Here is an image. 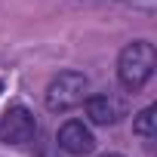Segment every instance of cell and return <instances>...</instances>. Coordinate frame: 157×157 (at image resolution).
Returning <instances> with one entry per match:
<instances>
[{"mask_svg":"<svg viewBox=\"0 0 157 157\" xmlns=\"http://www.w3.org/2000/svg\"><path fill=\"white\" fill-rule=\"evenodd\" d=\"M157 68V52L148 40H132L120 49L117 59V80L126 93H139Z\"/></svg>","mask_w":157,"mask_h":157,"instance_id":"1","label":"cell"},{"mask_svg":"<svg viewBox=\"0 0 157 157\" xmlns=\"http://www.w3.org/2000/svg\"><path fill=\"white\" fill-rule=\"evenodd\" d=\"M86 90H90L86 74H80V71H59L49 80V86H46V108L52 114H65V111H71L77 105H83Z\"/></svg>","mask_w":157,"mask_h":157,"instance_id":"2","label":"cell"},{"mask_svg":"<svg viewBox=\"0 0 157 157\" xmlns=\"http://www.w3.org/2000/svg\"><path fill=\"white\" fill-rule=\"evenodd\" d=\"M37 136V120L25 105L10 108L3 117H0V142L6 145H25Z\"/></svg>","mask_w":157,"mask_h":157,"instance_id":"3","label":"cell"},{"mask_svg":"<svg viewBox=\"0 0 157 157\" xmlns=\"http://www.w3.org/2000/svg\"><path fill=\"white\" fill-rule=\"evenodd\" d=\"M56 139H59V148L65 154H71V157H83V154H90L96 148V139H93V132H90V126L83 120H65L59 126Z\"/></svg>","mask_w":157,"mask_h":157,"instance_id":"4","label":"cell"},{"mask_svg":"<svg viewBox=\"0 0 157 157\" xmlns=\"http://www.w3.org/2000/svg\"><path fill=\"white\" fill-rule=\"evenodd\" d=\"M83 105H86V117L96 123V126H111V123H117L120 120V102L114 99V96H108V93H102V96H86L83 99Z\"/></svg>","mask_w":157,"mask_h":157,"instance_id":"5","label":"cell"},{"mask_svg":"<svg viewBox=\"0 0 157 157\" xmlns=\"http://www.w3.org/2000/svg\"><path fill=\"white\" fill-rule=\"evenodd\" d=\"M157 114V108L154 105H148L145 111H139L136 114V120H132V129H136V136H142V139H154V117Z\"/></svg>","mask_w":157,"mask_h":157,"instance_id":"6","label":"cell"},{"mask_svg":"<svg viewBox=\"0 0 157 157\" xmlns=\"http://www.w3.org/2000/svg\"><path fill=\"white\" fill-rule=\"evenodd\" d=\"M102 157H123V154H114V151H111V154H102Z\"/></svg>","mask_w":157,"mask_h":157,"instance_id":"7","label":"cell"},{"mask_svg":"<svg viewBox=\"0 0 157 157\" xmlns=\"http://www.w3.org/2000/svg\"><path fill=\"white\" fill-rule=\"evenodd\" d=\"M0 93H3V83H0Z\"/></svg>","mask_w":157,"mask_h":157,"instance_id":"8","label":"cell"}]
</instances>
